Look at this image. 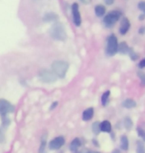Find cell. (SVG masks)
Wrapping results in <instances>:
<instances>
[{"instance_id":"cell-1","label":"cell","mask_w":145,"mask_h":153,"mask_svg":"<svg viewBox=\"0 0 145 153\" xmlns=\"http://www.w3.org/2000/svg\"><path fill=\"white\" fill-rule=\"evenodd\" d=\"M50 35L52 38L58 40V41H65L67 39V33L65 31L64 26L59 22L55 23L52 26V28L50 30Z\"/></svg>"},{"instance_id":"cell-2","label":"cell","mask_w":145,"mask_h":153,"mask_svg":"<svg viewBox=\"0 0 145 153\" xmlns=\"http://www.w3.org/2000/svg\"><path fill=\"white\" fill-rule=\"evenodd\" d=\"M69 69V64L64 61H56L52 65V71L57 75L58 78L63 79L66 76V74Z\"/></svg>"},{"instance_id":"cell-3","label":"cell","mask_w":145,"mask_h":153,"mask_svg":"<svg viewBox=\"0 0 145 153\" xmlns=\"http://www.w3.org/2000/svg\"><path fill=\"white\" fill-rule=\"evenodd\" d=\"M120 16H121V13L117 10H113L112 12H109V14L106 15L103 18V24L106 25V27H112L119 20Z\"/></svg>"},{"instance_id":"cell-4","label":"cell","mask_w":145,"mask_h":153,"mask_svg":"<svg viewBox=\"0 0 145 153\" xmlns=\"http://www.w3.org/2000/svg\"><path fill=\"white\" fill-rule=\"evenodd\" d=\"M118 51V43H117V38L115 35H110L107 39L106 45V54L109 56H113Z\"/></svg>"},{"instance_id":"cell-5","label":"cell","mask_w":145,"mask_h":153,"mask_svg":"<svg viewBox=\"0 0 145 153\" xmlns=\"http://www.w3.org/2000/svg\"><path fill=\"white\" fill-rule=\"evenodd\" d=\"M39 79L40 81L43 82H46V84H51V82H54L57 81V75L55 74L53 71H49V70H42L41 72L39 73Z\"/></svg>"},{"instance_id":"cell-6","label":"cell","mask_w":145,"mask_h":153,"mask_svg":"<svg viewBox=\"0 0 145 153\" xmlns=\"http://www.w3.org/2000/svg\"><path fill=\"white\" fill-rule=\"evenodd\" d=\"M14 105H12L8 100H0V114L2 115H6L7 114H10V112L14 111Z\"/></svg>"},{"instance_id":"cell-7","label":"cell","mask_w":145,"mask_h":153,"mask_svg":"<svg viewBox=\"0 0 145 153\" xmlns=\"http://www.w3.org/2000/svg\"><path fill=\"white\" fill-rule=\"evenodd\" d=\"M64 144H65V138L63 136H58L49 143V148L51 150H57V149H60Z\"/></svg>"},{"instance_id":"cell-8","label":"cell","mask_w":145,"mask_h":153,"mask_svg":"<svg viewBox=\"0 0 145 153\" xmlns=\"http://www.w3.org/2000/svg\"><path fill=\"white\" fill-rule=\"evenodd\" d=\"M72 12H73V18H74V23L76 26H80L82 23V18L81 13L79 10V5L77 3H74L72 5Z\"/></svg>"},{"instance_id":"cell-9","label":"cell","mask_w":145,"mask_h":153,"mask_svg":"<svg viewBox=\"0 0 145 153\" xmlns=\"http://www.w3.org/2000/svg\"><path fill=\"white\" fill-rule=\"evenodd\" d=\"M130 28V22L127 18H122L121 23H120V27H119V33L121 35H125L127 31Z\"/></svg>"},{"instance_id":"cell-10","label":"cell","mask_w":145,"mask_h":153,"mask_svg":"<svg viewBox=\"0 0 145 153\" xmlns=\"http://www.w3.org/2000/svg\"><path fill=\"white\" fill-rule=\"evenodd\" d=\"M92 116H94V108H89L84 111V114H83V119L84 120H91Z\"/></svg>"},{"instance_id":"cell-11","label":"cell","mask_w":145,"mask_h":153,"mask_svg":"<svg viewBox=\"0 0 145 153\" xmlns=\"http://www.w3.org/2000/svg\"><path fill=\"white\" fill-rule=\"evenodd\" d=\"M81 140L79 138H75L73 140L72 142H71V145H70V150L73 151V152H76L77 150L79 149V147L81 146Z\"/></svg>"},{"instance_id":"cell-12","label":"cell","mask_w":145,"mask_h":153,"mask_svg":"<svg viewBox=\"0 0 145 153\" xmlns=\"http://www.w3.org/2000/svg\"><path fill=\"white\" fill-rule=\"evenodd\" d=\"M100 131H103V132H110V131H112V124H110V122L107 120H104L101 122Z\"/></svg>"},{"instance_id":"cell-13","label":"cell","mask_w":145,"mask_h":153,"mask_svg":"<svg viewBox=\"0 0 145 153\" xmlns=\"http://www.w3.org/2000/svg\"><path fill=\"white\" fill-rule=\"evenodd\" d=\"M129 47L127 46L125 42H121L120 44H118V51L120 54H126V53H129Z\"/></svg>"},{"instance_id":"cell-14","label":"cell","mask_w":145,"mask_h":153,"mask_svg":"<svg viewBox=\"0 0 145 153\" xmlns=\"http://www.w3.org/2000/svg\"><path fill=\"white\" fill-rule=\"evenodd\" d=\"M122 105L124 106V108H133L136 106V102H135L133 100L127 99V100H125L124 102H123Z\"/></svg>"},{"instance_id":"cell-15","label":"cell","mask_w":145,"mask_h":153,"mask_svg":"<svg viewBox=\"0 0 145 153\" xmlns=\"http://www.w3.org/2000/svg\"><path fill=\"white\" fill-rule=\"evenodd\" d=\"M120 146H121V148H122V150H128V138H127V136H125V135H123L121 136V138H120Z\"/></svg>"},{"instance_id":"cell-16","label":"cell","mask_w":145,"mask_h":153,"mask_svg":"<svg viewBox=\"0 0 145 153\" xmlns=\"http://www.w3.org/2000/svg\"><path fill=\"white\" fill-rule=\"evenodd\" d=\"M95 14H97V16L98 17L103 16V15L106 14V7L103 5H97V7H95Z\"/></svg>"},{"instance_id":"cell-17","label":"cell","mask_w":145,"mask_h":153,"mask_svg":"<svg viewBox=\"0 0 145 153\" xmlns=\"http://www.w3.org/2000/svg\"><path fill=\"white\" fill-rule=\"evenodd\" d=\"M58 19L57 14L55 13H48L44 16V21H47V22H51V21H55Z\"/></svg>"},{"instance_id":"cell-18","label":"cell","mask_w":145,"mask_h":153,"mask_svg":"<svg viewBox=\"0 0 145 153\" xmlns=\"http://www.w3.org/2000/svg\"><path fill=\"white\" fill-rule=\"evenodd\" d=\"M136 151H137V153H145V145H144V142L141 141V140H138V141H137Z\"/></svg>"},{"instance_id":"cell-19","label":"cell","mask_w":145,"mask_h":153,"mask_svg":"<svg viewBox=\"0 0 145 153\" xmlns=\"http://www.w3.org/2000/svg\"><path fill=\"white\" fill-rule=\"evenodd\" d=\"M109 94H110V91H106V93L103 94V97H101V105H106V103H107V102H109Z\"/></svg>"},{"instance_id":"cell-20","label":"cell","mask_w":145,"mask_h":153,"mask_svg":"<svg viewBox=\"0 0 145 153\" xmlns=\"http://www.w3.org/2000/svg\"><path fill=\"white\" fill-rule=\"evenodd\" d=\"M124 126L127 130H130L132 126H133V122L129 117H125L124 118Z\"/></svg>"},{"instance_id":"cell-21","label":"cell","mask_w":145,"mask_h":153,"mask_svg":"<svg viewBox=\"0 0 145 153\" xmlns=\"http://www.w3.org/2000/svg\"><path fill=\"white\" fill-rule=\"evenodd\" d=\"M92 131L94 132V134H98L100 131V123L98 121H95L94 124H92Z\"/></svg>"},{"instance_id":"cell-22","label":"cell","mask_w":145,"mask_h":153,"mask_svg":"<svg viewBox=\"0 0 145 153\" xmlns=\"http://www.w3.org/2000/svg\"><path fill=\"white\" fill-rule=\"evenodd\" d=\"M46 138H47V135H45L42 137V141H41V146L39 148V153H43L45 150V146H46Z\"/></svg>"},{"instance_id":"cell-23","label":"cell","mask_w":145,"mask_h":153,"mask_svg":"<svg viewBox=\"0 0 145 153\" xmlns=\"http://www.w3.org/2000/svg\"><path fill=\"white\" fill-rule=\"evenodd\" d=\"M10 124V119L8 117H6L5 115H3L2 117V125L3 126H8V125Z\"/></svg>"},{"instance_id":"cell-24","label":"cell","mask_w":145,"mask_h":153,"mask_svg":"<svg viewBox=\"0 0 145 153\" xmlns=\"http://www.w3.org/2000/svg\"><path fill=\"white\" fill-rule=\"evenodd\" d=\"M137 133H138V135L142 138L143 141L145 142V131L143 129H141V128H137Z\"/></svg>"},{"instance_id":"cell-25","label":"cell","mask_w":145,"mask_h":153,"mask_svg":"<svg viewBox=\"0 0 145 153\" xmlns=\"http://www.w3.org/2000/svg\"><path fill=\"white\" fill-rule=\"evenodd\" d=\"M129 56L131 57V59L132 60H137V58H138V55L136 54V53H134L133 52V50H132V49H130V50H129Z\"/></svg>"},{"instance_id":"cell-26","label":"cell","mask_w":145,"mask_h":153,"mask_svg":"<svg viewBox=\"0 0 145 153\" xmlns=\"http://www.w3.org/2000/svg\"><path fill=\"white\" fill-rule=\"evenodd\" d=\"M138 8H139L141 11H143L145 14V1H141L138 3Z\"/></svg>"},{"instance_id":"cell-27","label":"cell","mask_w":145,"mask_h":153,"mask_svg":"<svg viewBox=\"0 0 145 153\" xmlns=\"http://www.w3.org/2000/svg\"><path fill=\"white\" fill-rule=\"evenodd\" d=\"M138 76L140 78V79H141V82H142V84L143 85H145V75H144V73H142V72H138Z\"/></svg>"},{"instance_id":"cell-28","label":"cell","mask_w":145,"mask_h":153,"mask_svg":"<svg viewBox=\"0 0 145 153\" xmlns=\"http://www.w3.org/2000/svg\"><path fill=\"white\" fill-rule=\"evenodd\" d=\"M4 141H5V135H4V133H3V131L0 129V143H2Z\"/></svg>"},{"instance_id":"cell-29","label":"cell","mask_w":145,"mask_h":153,"mask_svg":"<svg viewBox=\"0 0 145 153\" xmlns=\"http://www.w3.org/2000/svg\"><path fill=\"white\" fill-rule=\"evenodd\" d=\"M57 105H58V102H54L53 103H52V105H51V108H50V111H53V109L56 108Z\"/></svg>"},{"instance_id":"cell-30","label":"cell","mask_w":145,"mask_h":153,"mask_svg":"<svg viewBox=\"0 0 145 153\" xmlns=\"http://www.w3.org/2000/svg\"><path fill=\"white\" fill-rule=\"evenodd\" d=\"M139 68H145V59H143L139 63Z\"/></svg>"},{"instance_id":"cell-31","label":"cell","mask_w":145,"mask_h":153,"mask_svg":"<svg viewBox=\"0 0 145 153\" xmlns=\"http://www.w3.org/2000/svg\"><path fill=\"white\" fill-rule=\"evenodd\" d=\"M104 2H106V4L107 5H112L113 2H115V0H103Z\"/></svg>"},{"instance_id":"cell-32","label":"cell","mask_w":145,"mask_h":153,"mask_svg":"<svg viewBox=\"0 0 145 153\" xmlns=\"http://www.w3.org/2000/svg\"><path fill=\"white\" fill-rule=\"evenodd\" d=\"M77 153H91V151L88 150V149H82V150H80L79 152Z\"/></svg>"},{"instance_id":"cell-33","label":"cell","mask_w":145,"mask_h":153,"mask_svg":"<svg viewBox=\"0 0 145 153\" xmlns=\"http://www.w3.org/2000/svg\"><path fill=\"white\" fill-rule=\"evenodd\" d=\"M139 33H140V34H144V33H145V27H141V28L139 29Z\"/></svg>"},{"instance_id":"cell-34","label":"cell","mask_w":145,"mask_h":153,"mask_svg":"<svg viewBox=\"0 0 145 153\" xmlns=\"http://www.w3.org/2000/svg\"><path fill=\"white\" fill-rule=\"evenodd\" d=\"M83 3H85V4H89V3L91 2V0H81Z\"/></svg>"},{"instance_id":"cell-35","label":"cell","mask_w":145,"mask_h":153,"mask_svg":"<svg viewBox=\"0 0 145 153\" xmlns=\"http://www.w3.org/2000/svg\"><path fill=\"white\" fill-rule=\"evenodd\" d=\"M144 18H145V14H142V15H141V16L139 17V19H140V20H143Z\"/></svg>"},{"instance_id":"cell-36","label":"cell","mask_w":145,"mask_h":153,"mask_svg":"<svg viewBox=\"0 0 145 153\" xmlns=\"http://www.w3.org/2000/svg\"><path fill=\"white\" fill-rule=\"evenodd\" d=\"M112 153H120V151L118 150V149H115V150L112 151Z\"/></svg>"}]
</instances>
